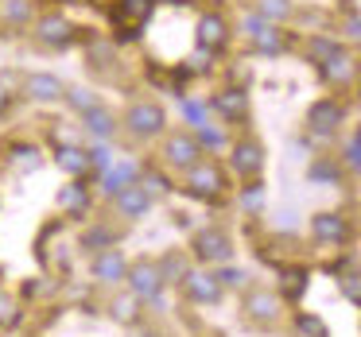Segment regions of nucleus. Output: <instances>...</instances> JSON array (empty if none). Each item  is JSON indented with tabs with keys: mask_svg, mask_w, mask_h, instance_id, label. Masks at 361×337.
<instances>
[{
	"mask_svg": "<svg viewBox=\"0 0 361 337\" xmlns=\"http://www.w3.org/2000/svg\"><path fill=\"white\" fill-rule=\"evenodd\" d=\"M59 4H90V0H59Z\"/></svg>",
	"mask_w": 361,
	"mask_h": 337,
	"instance_id": "47",
	"label": "nucleus"
},
{
	"mask_svg": "<svg viewBox=\"0 0 361 337\" xmlns=\"http://www.w3.org/2000/svg\"><path fill=\"white\" fill-rule=\"evenodd\" d=\"M190 256L198 260V264L206 267H221L233 260V241H229L226 229H198L195 236H190Z\"/></svg>",
	"mask_w": 361,
	"mask_h": 337,
	"instance_id": "5",
	"label": "nucleus"
},
{
	"mask_svg": "<svg viewBox=\"0 0 361 337\" xmlns=\"http://www.w3.org/2000/svg\"><path fill=\"white\" fill-rule=\"evenodd\" d=\"M338 47H342V43H338V39H330V35H311V39H307V58H311V63L319 66L322 58H330Z\"/></svg>",
	"mask_w": 361,
	"mask_h": 337,
	"instance_id": "34",
	"label": "nucleus"
},
{
	"mask_svg": "<svg viewBox=\"0 0 361 337\" xmlns=\"http://www.w3.org/2000/svg\"><path fill=\"white\" fill-rule=\"evenodd\" d=\"M342 120H345V105L334 101V97H322L307 109V132L319 136V140H330L342 128Z\"/></svg>",
	"mask_w": 361,
	"mask_h": 337,
	"instance_id": "9",
	"label": "nucleus"
},
{
	"mask_svg": "<svg viewBox=\"0 0 361 337\" xmlns=\"http://www.w3.org/2000/svg\"><path fill=\"white\" fill-rule=\"evenodd\" d=\"M311 236L319 244H345L350 241V221L342 217V213H314L311 217Z\"/></svg>",
	"mask_w": 361,
	"mask_h": 337,
	"instance_id": "19",
	"label": "nucleus"
},
{
	"mask_svg": "<svg viewBox=\"0 0 361 337\" xmlns=\"http://www.w3.org/2000/svg\"><path fill=\"white\" fill-rule=\"evenodd\" d=\"M345 163H350L353 171H361V140H357V136H353L350 148H345Z\"/></svg>",
	"mask_w": 361,
	"mask_h": 337,
	"instance_id": "44",
	"label": "nucleus"
},
{
	"mask_svg": "<svg viewBox=\"0 0 361 337\" xmlns=\"http://www.w3.org/2000/svg\"><path fill=\"white\" fill-rule=\"evenodd\" d=\"M94 179H71L66 186H59V213H66L71 221H82L90 213V205H94Z\"/></svg>",
	"mask_w": 361,
	"mask_h": 337,
	"instance_id": "13",
	"label": "nucleus"
},
{
	"mask_svg": "<svg viewBox=\"0 0 361 337\" xmlns=\"http://www.w3.org/2000/svg\"><path fill=\"white\" fill-rule=\"evenodd\" d=\"M20 94H24L27 101H35V105H55V101H63L66 82L59 78V74H51V70H32V74H24V82H20Z\"/></svg>",
	"mask_w": 361,
	"mask_h": 337,
	"instance_id": "10",
	"label": "nucleus"
},
{
	"mask_svg": "<svg viewBox=\"0 0 361 337\" xmlns=\"http://www.w3.org/2000/svg\"><path fill=\"white\" fill-rule=\"evenodd\" d=\"M179 287H183V295H187L190 303H198V306H214L221 298V291H226L214 272H187L179 279Z\"/></svg>",
	"mask_w": 361,
	"mask_h": 337,
	"instance_id": "15",
	"label": "nucleus"
},
{
	"mask_svg": "<svg viewBox=\"0 0 361 337\" xmlns=\"http://www.w3.org/2000/svg\"><path fill=\"white\" fill-rule=\"evenodd\" d=\"M357 66H361V63H357V55H353L350 47H338L334 55H330V58H322V63L314 66V70H319V78L326 82V86L345 89L353 78H357Z\"/></svg>",
	"mask_w": 361,
	"mask_h": 337,
	"instance_id": "12",
	"label": "nucleus"
},
{
	"mask_svg": "<svg viewBox=\"0 0 361 337\" xmlns=\"http://www.w3.org/2000/svg\"><path fill=\"white\" fill-rule=\"evenodd\" d=\"M307 279H311L307 267H283L280 272V295L288 298V303H299V298L307 295Z\"/></svg>",
	"mask_w": 361,
	"mask_h": 337,
	"instance_id": "26",
	"label": "nucleus"
},
{
	"mask_svg": "<svg viewBox=\"0 0 361 337\" xmlns=\"http://www.w3.org/2000/svg\"><path fill=\"white\" fill-rule=\"evenodd\" d=\"M350 35H361V16H357V20H353V24H350Z\"/></svg>",
	"mask_w": 361,
	"mask_h": 337,
	"instance_id": "46",
	"label": "nucleus"
},
{
	"mask_svg": "<svg viewBox=\"0 0 361 337\" xmlns=\"http://www.w3.org/2000/svg\"><path fill=\"white\" fill-rule=\"evenodd\" d=\"M35 0H0V24L4 27H32L35 24Z\"/></svg>",
	"mask_w": 361,
	"mask_h": 337,
	"instance_id": "24",
	"label": "nucleus"
},
{
	"mask_svg": "<svg viewBox=\"0 0 361 337\" xmlns=\"http://www.w3.org/2000/svg\"><path fill=\"white\" fill-rule=\"evenodd\" d=\"M121 58L117 43H94L86 47V66H94V74H113V63Z\"/></svg>",
	"mask_w": 361,
	"mask_h": 337,
	"instance_id": "25",
	"label": "nucleus"
},
{
	"mask_svg": "<svg viewBox=\"0 0 361 337\" xmlns=\"http://www.w3.org/2000/svg\"><path fill=\"white\" fill-rule=\"evenodd\" d=\"M295 326H299V333H303V337H326V326H322L314 314H299Z\"/></svg>",
	"mask_w": 361,
	"mask_h": 337,
	"instance_id": "41",
	"label": "nucleus"
},
{
	"mask_svg": "<svg viewBox=\"0 0 361 337\" xmlns=\"http://www.w3.org/2000/svg\"><path fill=\"white\" fill-rule=\"evenodd\" d=\"M90 272H94L97 283L113 287V283H121L128 275V260H125V252H121V248H105V252H97V256L90 260Z\"/></svg>",
	"mask_w": 361,
	"mask_h": 337,
	"instance_id": "17",
	"label": "nucleus"
},
{
	"mask_svg": "<svg viewBox=\"0 0 361 337\" xmlns=\"http://www.w3.org/2000/svg\"><path fill=\"white\" fill-rule=\"evenodd\" d=\"M164 163L175 167V171H187V167H195L198 159L206 155L202 148H198V136L195 132H167L164 136Z\"/></svg>",
	"mask_w": 361,
	"mask_h": 337,
	"instance_id": "7",
	"label": "nucleus"
},
{
	"mask_svg": "<svg viewBox=\"0 0 361 337\" xmlns=\"http://www.w3.org/2000/svg\"><path fill=\"white\" fill-rule=\"evenodd\" d=\"M12 163H16V167H27V171H35V167H39L43 163V159H39V148H35V144H12Z\"/></svg>",
	"mask_w": 361,
	"mask_h": 337,
	"instance_id": "38",
	"label": "nucleus"
},
{
	"mask_svg": "<svg viewBox=\"0 0 361 337\" xmlns=\"http://www.w3.org/2000/svg\"><path fill=\"white\" fill-rule=\"evenodd\" d=\"M109 314L121 322V326H136V322H140V298H136L133 291H128V295H117L109 303Z\"/></svg>",
	"mask_w": 361,
	"mask_h": 337,
	"instance_id": "27",
	"label": "nucleus"
},
{
	"mask_svg": "<svg viewBox=\"0 0 361 337\" xmlns=\"http://www.w3.org/2000/svg\"><path fill=\"white\" fill-rule=\"evenodd\" d=\"M195 136H198V148H202V151H221V148H226V132L214 128L210 120H206L202 128H195Z\"/></svg>",
	"mask_w": 361,
	"mask_h": 337,
	"instance_id": "39",
	"label": "nucleus"
},
{
	"mask_svg": "<svg viewBox=\"0 0 361 337\" xmlns=\"http://www.w3.org/2000/svg\"><path fill=\"white\" fill-rule=\"evenodd\" d=\"M179 105H183V117H187V125H190V128H202V125H206V113H210V105L190 101L187 94L179 97Z\"/></svg>",
	"mask_w": 361,
	"mask_h": 337,
	"instance_id": "40",
	"label": "nucleus"
},
{
	"mask_svg": "<svg viewBox=\"0 0 361 337\" xmlns=\"http://www.w3.org/2000/svg\"><path fill=\"white\" fill-rule=\"evenodd\" d=\"M82 132L94 144H109L113 136H117V117H113L105 105H94L90 113H82Z\"/></svg>",
	"mask_w": 361,
	"mask_h": 337,
	"instance_id": "21",
	"label": "nucleus"
},
{
	"mask_svg": "<svg viewBox=\"0 0 361 337\" xmlns=\"http://www.w3.org/2000/svg\"><path fill=\"white\" fill-rule=\"evenodd\" d=\"M136 182H140V186L148 190L152 198H164V194H171V190H175L171 179H167L159 167H140V179H136Z\"/></svg>",
	"mask_w": 361,
	"mask_h": 337,
	"instance_id": "30",
	"label": "nucleus"
},
{
	"mask_svg": "<svg viewBox=\"0 0 361 337\" xmlns=\"http://www.w3.org/2000/svg\"><path fill=\"white\" fill-rule=\"evenodd\" d=\"M229 167H233L237 179H260V171H264V148H260V140H252V136H245V140H237L233 148H229Z\"/></svg>",
	"mask_w": 361,
	"mask_h": 337,
	"instance_id": "11",
	"label": "nucleus"
},
{
	"mask_svg": "<svg viewBox=\"0 0 361 337\" xmlns=\"http://www.w3.org/2000/svg\"><path fill=\"white\" fill-rule=\"evenodd\" d=\"M156 4L159 0H117L109 12V24H113V43L125 47V43H136L152 16H156Z\"/></svg>",
	"mask_w": 361,
	"mask_h": 337,
	"instance_id": "1",
	"label": "nucleus"
},
{
	"mask_svg": "<svg viewBox=\"0 0 361 337\" xmlns=\"http://www.w3.org/2000/svg\"><path fill=\"white\" fill-rule=\"evenodd\" d=\"M280 310H283V303L272 291H249V295H245V314H249L252 322H260V326H272V322L280 318Z\"/></svg>",
	"mask_w": 361,
	"mask_h": 337,
	"instance_id": "20",
	"label": "nucleus"
},
{
	"mask_svg": "<svg viewBox=\"0 0 361 337\" xmlns=\"http://www.w3.org/2000/svg\"><path fill=\"white\" fill-rule=\"evenodd\" d=\"M156 264H159V272H164V283H179L183 275L190 272V267H187V260H183L179 252H167L164 260H156Z\"/></svg>",
	"mask_w": 361,
	"mask_h": 337,
	"instance_id": "37",
	"label": "nucleus"
},
{
	"mask_svg": "<svg viewBox=\"0 0 361 337\" xmlns=\"http://www.w3.org/2000/svg\"><path fill=\"white\" fill-rule=\"evenodd\" d=\"M226 186H229V179L221 171V163H214V159H198L195 167L183 171V190L190 198H198V202H218L226 194Z\"/></svg>",
	"mask_w": 361,
	"mask_h": 337,
	"instance_id": "4",
	"label": "nucleus"
},
{
	"mask_svg": "<svg viewBox=\"0 0 361 337\" xmlns=\"http://www.w3.org/2000/svg\"><path fill=\"white\" fill-rule=\"evenodd\" d=\"M86 159H90V179L97 182V174L113 167V151H109V144H90V148H86Z\"/></svg>",
	"mask_w": 361,
	"mask_h": 337,
	"instance_id": "33",
	"label": "nucleus"
},
{
	"mask_svg": "<svg viewBox=\"0 0 361 337\" xmlns=\"http://www.w3.org/2000/svg\"><path fill=\"white\" fill-rule=\"evenodd\" d=\"M357 140H361V132H357Z\"/></svg>",
	"mask_w": 361,
	"mask_h": 337,
	"instance_id": "48",
	"label": "nucleus"
},
{
	"mask_svg": "<svg viewBox=\"0 0 361 337\" xmlns=\"http://www.w3.org/2000/svg\"><path fill=\"white\" fill-rule=\"evenodd\" d=\"M241 210L245 213H260V210H264V186H260V179H249L241 186Z\"/></svg>",
	"mask_w": 361,
	"mask_h": 337,
	"instance_id": "36",
	"label": "nucleus"
},
{
	"mask_svg": "<svg viewBox=\"0 0 361 337\" xmlns=\"http://www.w3.org/2000/svg\"><path fill=\"white\" fill-rule=\"evenodd\" d=\"M113 241H117V233H113L109 225H90L86 233H82V248H86L90 256H97V252L113 248Z\"/></svg>",
	"mask_w": 361,
	"mask_h": 337,
	"instance_id": "28",
	"label": "nucleus"
},
{
	"mask_svg": "<svg viewBox=\"0 0 361 337\" xmlns=\"http://www.w3.org/2000/svg\"><path fill=\"white\" fill-rule=\"evenodd\" d=\"M125 283L140 303H159V298H164V287H167L156 260H136V264H128Z\"/></svg>",
	"mask_w": 361,
	"mask_h": 337,
	"instance_id": "6",
	"label": "nucleus"
},
{
	"mask_svg": "<svg viewBox=\"0 0 361 337\" xmlns=\"http://www.w3.org/2000/svg\"><path fill=\"white\" fill-rule=\"evenodd\" d=\"M257 16H264L268 24H288L295 16V4L291 0H257Z\"/></svg>",
	"mask_w": 361,
	"mask_h": 337,
	"instance_id": "29",
	"label": "nucleus"
},
{
	"mask_svg": "<svg viewBox=\"0 0 361 337\" xmlns=\"http://www.w3.org/2000/svg\"><path fill=\"white\" fill-rule=\"evenodd\" d=\"M249 43H252V51H257L260 58H280V55H288V47H291L288 32H283L280 24H264Z\"/></svg>",
	"mask_w": 361,
	"mask_h": 337,
	"instance_id": "22",
	"label": "nucleus"
},
{
	"mask_svg": "<svg viewBox=\"0 0 361 337\" xmlns=\"http://www.w3.org/2000/svg\"><path fill=\"white\" fill-rule=\"evenodd\" d=\"M63 101L71 105V109L78 113V117H82V113H90V109H94V105H102V101H97V94H94V89H90V86H66Z\"/></svg>",
	"mask_w": 361,
	"mask_h": 337,
	"instance_id": "31",
	"label": "nucleus"
},
{
	"mask_svg": "<svg viewBox=\"0 0 361 337\" xmlns=\"http://www.w3.org/2000/svg\"><path fill=\"white\" fill-rule=\"evenodd\" d=\"M32 35H35V43H39V47H47V51H71L74 43L82 39V27L74 24L66 12L47 8V12H39V16H35Z\"/></svg>",
	"mask_w": 361,
	"mask_h": 337,
	"instance_id": "2",
	"label": "nucleus"
},
{
	"mask_svg": "<svg viewBox=\"0 0 361 337\" xmlns=\"http://www.w3.org/2000/svg\"><path fill=\"white\" fill-rule=\"evenodd\" d=\"M55 163L59 171H66L71 179H90V159L82 144H55Z\"/></svg>",
	"mask_w": 361,
	"mask_h": 337,
	"instance_id": "23",
	"label": "nucleus"
},
{
	"mask_svg": "<svg viewBox=\"0 0 361 337\" xmlns=\"http://www.w3.org/2000/svg\"><path fill=\"white\" fill-rule=\"evenodd\" d=\"M338 287H342V295L350 298L353 306H361V272L357 267H342V272H338Z\"/></svg>",
	"mask_w": 361,
	"mask_h": 337,
	"instance_id": "35",
	"label": "nucleus"
},
{
	"mask_svg": "<svg viewBox=\"0 0 361 337\" xmlns=\"http://www.w3.org/2000/svg\"><path fill=\"white\" fill-rule=\"evenodd\" d=\"M113 205H117V213L125 221H140L152 213V205H156V198L148 194V190L140 186V182H133V186H125L117 198H113Z\"/></svg>",
	"mask_w": 361,
	"mask_h": 337,
	"instance_id": "18",
	"label": "nucleus"
},
{
	"mask_svg": "<svg viewBox=\"0 0 361 337\" xmlns=\"http://www.w3.org/2000/svg\"><path fill=\"white\" fill-rule=\"evenodd\" d=\"M140 167H144V163H136V159H113L109 171L97 174V182H102V194L117 198L125 186H133V182L140 179Z\"/></svg>",
	"mask_w": 361,
	"mask_h": 337,
	"instance_id": "16",
	"label": "nucleus"
},
{
	"mask_svg": "<svg viewBox=\"0 0 361 337\" xmlns=\"http://www.w3.org/2000/svg\"><path fill=\"white\" fill-rule=\"evenodd\" d=\"M338 163H326V159H319V163H311V179L314 182H338Z\"/></svg>",
	"mask_w": 361,
	"mask_h": 337,
	"instance_id": "42",
	"label": "nucleus"
},
{
	"mask_svg": "<svg viewBox=\"0 0 361 337\" xmlns=\"http://www.w3.org/2000/svg\"><path fill=\"white\" fill-rule=\"evenodd\" d=\"M229 20L221 12H202L195 24V47L198 51H210V55H221L229 47Z\"/></svg>",
	"mask_w": 361,
	"mask_h": 337,
	"instance_id": "8",
	"label": "nucleus"
},
{
	"mask_svg": "<svg viewBox=\"0 0 361 337\" xmlns=\"http://www.w3.org/2000/svg\"><path fill=\"white\" fill-rule=\"evenodd\" d=\"M24 322V306H20L16 295L8 291H0V329H16Z\"/></svg>",
	"mask_w": 361,
	"mask_h": 337,
	"instance_id": "32",
	"label": "nucleus"
},
{
	"mask_svg": "<svg viewBox=\"0 0 361 337\" xmlns=\"http://www.w3.org/2000/svg\"><path fill=\"white\" fill-rule=\"evenodd\" d=\"M12 101H16V94H12V89L4 86V82H0V117H4V113L12 109Z\"/></svg>",
	"mask_w": 361,
	"mask_h": 337,
	"instance_id": "45",
	"label": "nucleus"
},
{
	"mask_svg": "<svg viewBox=\"0 0 361 337\" xmlns=\"http://www.w3.org/2000/svg\"><path fill=\"white\" fill-rule=\"evenodd\" d=\"M206 105H210V113H218L226 125H241V120H249V94H245L241 86L218 89Z\"/></svg>",
	"mask_w": 361,
	"mask_h": 337,
	"instance_id": "14",
	"label": "nucleus"
},
{
	"mask_svg": "<svg viewBox=\"0 0 361 337\" xmlns=\"http://www.w3.org/2000/svg\"><path fill=\"white\" fill-rule=\"evenodd\" d=\"M214 275H218L221 287H245V272H241V267H226V264H221Z\"/></svg>",
	"mask_w": 361,
	"mask_h": 337,
	"instance_id": "43",
	"label": "nucleus"
},
{
	"mask_svg": "<svg viewBox=\"0 0 361 337\" xmlns=\"http://www.w3.org/2000/svg\"><path fill=\"white\" fill-rule=\"evenodd\" d=\"M121 128H125L133 140H156V136L167 132V109L159 101H152V97H140V101H133L125 109Z\"/></svg>",
	"mask_w": 361,
	"mask_h": 337,
	"instance_id": "3",
	"label": "nucleus"
}]
</instances>
